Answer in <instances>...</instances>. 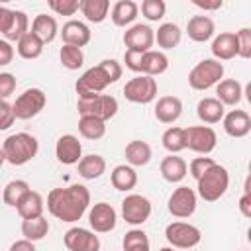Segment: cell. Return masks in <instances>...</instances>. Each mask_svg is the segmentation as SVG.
<instances>
[{"label":"cell","mask_w":251,"mask_h":251,"mask_svg":"<svg viewBox=\"0 0 251 251\" xmlns=\"http://www.w3.org/2000/svg\"><path fill=\"white\" fill-rule=\"evenodd\" d=\"M90 206V192L84 184L53 188L47 194V210L53 218L73 224L78 222Z\"/></svg>","instance_id":"6da1fadb"},{"label":"cell","mask_w":251,"mask_h":251,"mask_svg":"<svg viewBox=\"0 0 251 251\" xmlns=\"http://www.w3.org/2000/svg\"><path fill=\"white\" fill-rule=\"evenodd\" d=\"M118 78H122V65L116 59H104L78 76L75 90L78 98H88L94 94H102L106 86L118 82Z\"/></svg>","instance_id":"7a4b0ae2"},{"label":"cell","mask_w":251,"mask_h":251,"mask_svg":"<svg viewBox=\"0 0 251 251\" xmlns=\"http://www.w3.org/2000/svg\"><path fill=\"white\" fill-rule=\"evenodd\" d=\"M2 151H4V157L10 165L14 167H22L25 163H29L37 151H39V141L35 135L31 133H25V131H18V133H12L4 139L2 143Z\"/></svg>","instance_id":"3957f363"},{"label":"cell","mask_w":251,"mask_h":251,"mask_svg":"<svg viewBox=\"0 0 251 251\" xmlns=\"http://www.w3.org/2000/svg\"><path fill=\"white\" fill-rule=\"evenodd\" d=\"M229 186V173L226 167L214 163L208 171H204L198 180H196V188H198V196L204 202H216L220 200Z\"/></svg>","instance_id":"277c9868"},{"label":"cell","mask_w":251,"mask_h":251,"mask_svg":"<svg viewBox=\"0 0 251 251\" xmlns=\"http://www.w3.org/2000/svg\"><path fill=\"white\" fill-rule=\"evenodd\" d=\"M224 76V63L216 59H202L188 73V84L194 90H208L216 86Z\"/></svg>","instance_id":"5b68a950"},{"label":"cell","mask_w":251,"mask_h":251,"mask_svg":"<svg viewBox=\"0 0 251 251\" xmlns=\"http://www.w3.org/2000/svg\"><path fill=\"white\" fill-rule=\"evenodd\" d=\"M76 110L80 116H92L108 122L118 114V100L110 94H94L88 98H78Z\"/></svg>","instance_id":"8992f818"},{"label":"cell","mask_w":251,"mask_h":251,"mask_svg":"<svg viewBox=\"0 0 251 251\" xmlns=\"http://www.w3.org/2000/svg\"><path fill=\"white\" fill-rule=\"evenodd\" d=\"M165 237L167 241L171 243L173 249H194L200 239H202V233L196 226L192 224H186V222H171L167 227H165Z\"/></svg>","instance_id":"52a82bcc"},{"label":"cell","mask_w":251,"mask_h":251,"mask_svg":"<svg viewBox=\"0 0 251 251\" xmlns=\"http://www.w3.org/2000/svg\"><path fill=\"white\" fill-rule=\"evenodd\" d=\"M45 104H47V94L41 88H27L16 98L12 110L16 120H31L45 108Z\"/></svg>","instance_id":"ba28073f"},{"label":"cell","mask_w":251,"mask_h":251,"mask_svg":"<svg viewBox=\"0 0 251 251\" xmlns=\"http://www.w3.org/2000/svg\"><path fill=\"white\" fill-rule=\"evenodd\" d=\"M124 96L133 104H149L157 98V80L147 75H135L126 82Z\"/></svg>","instance_id":"9c48e42d"},{"label":"cell","mask_w":251,"mask_h":251,"mask_svg":"<svg viewBox=\"0 0 251 251\" xmlns=\"http://www.w3.org/2000/svg\"><path fill=\"white\" fill-rule=\"evenodd\" d=\"M184 143H186V149L200 155H208L216 149L218 135L210 126H190V127H184Z\"/></svg>","instance_id":"30bf717a"},{"label":"cell","mask_w":251,"mask_h":251,"mask_svg":"<svg viewBox=\"0 0 251 251\" xmlns=\"http://www.w3.org/2000/svg\"><path fill=\"white\" fill-rule=\"evenodd\" d=\"M151 202L141 194H127L122 200V218L129 226H141L151 216Z\"/></svg>","instance_id":"8fae6325"},{"label":"cell","mask_w":251,"mask_h":251,"mask_svg":"<svg viewBox=\"0 0 251 251\" xmlns=\"http://www.w3.org/2000/svg\"><path fill=\"white\" fill-rule=\"evenodd\" d=\"M196 206H198L196 192L188 186L175 188L167 202V208H169L171 216H175V218H190L196 212Z\"/></svg>","instance_id":"7c38bea8"},{"label":"cell","mask_w":251,"mask_h":251,"mask_svg":"<svg viewBox=\"0 0 251 251\" xmlns=\"http://www.w3.org/2000/svg\"><path fill=\"white\" fill-rule=\"evenodd\" d=\"M88 224L94 233H108L118 224V214L112 204L108 202H96L88 212Z\"/></svg>","instance_id":"4fadbf2b"},{"label":"cell","mask_w":251,"mask_h":251,"mask_svg":"<svg viewBox=\"0 0 251 251\" xmlns=\"http://www.w3.org/2000/svg\"><path fill=\"white\" fill-rule=\"evenodd\" d=\"M65 247L69 251H100V239L94 231L86 227H71L63 235Z\"/></svg>","instance_id":"5bb4252c"},{"label":"cell","mask_w":251,"mask_h":251,"mask_svg":"<svg viewBox=\"0 0 251 251\" xmlns=\"http://www.w3.org/2000/svg\"><path fill=\"white\" fill-rule=\"evenodd\" d=\"M124 43L129 51H139V53L151 51V47L155 43V31L147 24H133L126 29Z\"/></svg>","instance_id":"9a60e30c"},{"label":"cell","mask_w":251,"mask_h":251,"mask_svg":"<svg viewBox=\"0 0 251 251\" xmlns=\"http://www.w3.org/2000/svg\"><path fill=\"white\" fill-rule=\"evenodd\" d=\"M55 157H57V161L61 165H67V167L76 165L80 161V157H82V143L78 141L76 135L65 133L55 143Z\"/></svg>","instance_id":"2e32d148"},{"label":"cell","mask_w":251,"mask_h":251,"mask_svg":"<svg viewBox=\"0 0 251 251\" xmlns=\"http://www.w3.org/2000/svg\"><path fill=\"white\" fill-rule=\"evenodd\" d=\"M222 124L224 131L235 139H241L251 131V116L245 110H229L227 114H224Z\"/></svg>","instance_id":"e0dca14e"},{"label":"cell","mask_w":251,"mask_h":251,"mask_svg":"<svg viewBox=\"0 0 251 251\" xmlns=\"http://www.w3.org/2000/svg\"><path fill=\"white\" fill-rule=\"evenodd\" d=\"M59 33H61L65 45H73V47H80V49L84 45H88L90 37H92L90 27L80 20H69L67 24H63V29Z\"/></svg>","instance_id":"ac0fdd59"},{"label":"cell","mask_w":251,"mask_h":251,"mask_svg":"<svg viewBox=\"0 0 251 251\" xmlns=\"http://www.w3.org/2000/svg\"><path fill=\"white\" fill-rule=\"evenodd\" d=\"M214 31H216V24L210 16H192L186 24V33L192 41L196 43H204L208 39L214 37Z\"/></svg>","instance_id":"d6986e66"},{"label":"cell","mask_w":251,"mask_h":251,"mask_svg":"<svg viewBox=\"0 0 251 251\" xmlns=\"http://www.w3.org/2000/svg\"><path fill=\"white\" fill-rule=\"evenodd\" d=\"M169 69V57L163 51H145L141 53V63H139V75L147 76H159Z\"/></svg>","instance_id":"ffe728a7"},{"label":"cell","mask_w":251,"mask_h":251,"mask_svg":"<svg viewBox=\"0 0 251 251\" xmlns=\"http://www.w3.org/2000/svg\"><path fill=\"white\" fill-rule=\"evenodd\" d=\"M212 59L216 61H229L233 57H237V39L235 33L231 31H222L220 35L214 37L212 41Z\"/></svg>","instance_id":"44dd1931"},{"label":"cell","mask_w":251,"mask_h":251,"mask_svg":"<svg viewBox=\"0 0 251 251\" xmlns=\"http://www.w3.org/2000/svg\"><path fill=\"white\" fill-rule=\"evenodd\" d=\"M182 114V102L178 96H161L155 104V118L161 124H175Z\"/></svg>","instance_id":"7402d4cb"},{"label":"cell","mask_w":251,"mask_h":251,"mask_svg":"<svg viewBox=\"0 0 251 251\" xmlns=\"http://www.w3.org/2000/svg\"><path fill=\"white\" fill-rule=\"evenodd\" d=\"M159 171H161V176H163L167 182L175 184V182H180V180L186 176L188 165H186V161H184L182 157L169 153L167 157H163V161H161V165H159Z\"/></svg>","instance_id":"603a6c76"},{"label":"cell","mask_w":251,"mask_h":251,"mask_svg":"<svg viewBox=\"0 0 251 251\" xmlns=\"http://www.w3.org/2000/svg\"><path fill=\"white\" fill-rule=\"evenodd\" d=\"M139 14V6L133 2V0H118L112 10H110V18H112V24L118 25V27H126V25H131L135 22Z\"/></svg>","instance_id":"cb8c5ba5"},{"label":"cell","mask_w":251,"mask_h":251,"mask_svg":"<svg viewBox=\"0 0 251 251\" xmlns=\"http://www.w3.org/2000/svg\"><path fill=\"white\" fill-rule=\"evenodd\" d=\"M31 33H35L43 41V45L45 43H51L59 35V24L49 14H37L33 18V22H31Z\"/></svg>","instance_id":"d4e9b609"},{"label":"cell","mask_w":251,"mask_h":251,"mask_svg":"<svg viewBox=\"0 0 251 251\" xmlns=\"http://www.w3.org/2000/svg\"><path fill=\"white\" fill-rule=\"evenodd\" d=\"M216 94H218L216 98L224 106H237L243 98V86L235 78H224L216 84Z\"/></svg>","instance_id":"484cf974"},{"label":"cell","mask_w":251,"mask_h":251,"mask_svg":"<svg viewBox=\"0 0 251 251\" xmlns=\"http://www.w3.org/2000/svg\"><path fill=\"white\" fill-rule=\"evenodd\" d=\"M224 114H226V106L218 98L208 96L196 104V116L204 124H218V122H222Z\"/></svg>","instance_id":"4316f807"},{"label":"cell","mask_w":251,"mask_h":251,"mask_svg":"<svg viewBox=\"0 0 251 251\" xmlns=\"http://www.w3.org/2000/svg\"><path fill=\"white\" fill-rule=\"evenodd\" d=\"M126 161L129 167H145L151 157H153V151H151V145L147 141H141V139H133L126 145Z\"/></svg>","instance_id":"83f0119b"},{"label":"cell","mask_w":251,"mask_h":251,"mask_svg":"<svg viewBox=\"0 0 251 251\" xmlns=\"http://www.w3.org/2000/svg\"><path fill=\"white\" fill-rule=\"evenodd\" d=\"M76 167H78V175L84 180H94V178H100L106 173V159L98 153H90V155L80 157Z\"/></svg>","instance_id":"f1b7e54d"},{"label":"cell","mask_w":251,"mask_h":251,"mask_svg":"<svg viewBox=\"0 0 251 251\" xmlns=\"http://www.w3.org/2000/svg\"><path fill=\"white\" fill-rule=\"evenodd\" d=\"M110 182L120 192H129L137 184V173L129 165H116L110 173Z\"/></svg>","instance_id":"f546056e"},{"label":"cell","mask_w":251,"mask_h":251,"mask_svg":"<svg viewBox=\"0 0 251 251\" xmlns=\"http://www.w3.org/2000/svg\"><path fill=\"white\" fill-rule=\"evenodd\" d=\"M16 210H18V214H20V218H22V220L39 218V216H43L45 200H43V196H41L39 192L29 190V192L20 200V204L16 206Z\"/></svg>","instance_id":"4dcf8cb0"},{"label":"cell","mask_w":251,"mask_h":251,"mask_svg":"<svg viewBox=\"0 0 251 251\" xmlns=\"http://www.w3.org/2000/svg\"><path fill=\"white\" fill-rule=\"evenodd\" d=\"M43 41L35 35V33H31V31H27L25 35H22L20 39H18V43H16V51H18V55L22 57V59H25V61H33V59H37L41 53H43Z\"/></svg>","instance_id":"1f68e13d"},{"label":"cell","mask_w":251,"mask_h":251,"mask_svg":"<svg viewBox=\"0 0 251 251\" xmlns=\"http://www.w3.org/2000/svg\"><path fill=\"white\" fill-rule=\"evenodd\" d=\"M78 10L90 24H102L108 18L110 2L108 0H80Z\"/></svg>","instance_id":"d6a6232c"},{"label":"cell","mask_w":251,"mask_h":251,"mask_svg":"<svg viewBox=\"0 0 251 251\" xmlns=\"http://www.w3.org/2000/svg\"><path fill=\"white\" fill-rule=\"evenodd\" d=\"M155 39H157V45L161 49H165V51L167 49H175L180 43V39H182V31H180V27L176 24L167 22V24H161L157 27Z\"/></svg>","instance_id":"836d02e7"},{"label":"cell","mask_w":251,"mask_h":251,"mask_svg":"<svg viewBox=\"0 0 251 251\" xmlns=\"http://www.w3.org/2000/svg\"><path fill=\"white\" fill-rule=\"evenodd\" d=\"M78 133L90 141L102 139L106 135V122L92 118V116H80L78 118Z\"/></svg>","instance_id":"e575fe53"},{"label":"cell","mask_w":251,"mask_h":251,"mask_svg":"<svg viewBox=\"0 0 251 251\" xmlns=\"http://www.w3.org/2000/svg\"><path fill=\"white\" fill-rule=\"evenodd\" d=\"M49 233V222L39 216L31 220H22V235L27 241H39Z\"/></svg>","instance_id":"d590c367"},{"label":"cell","mask_w":251,"mask_h":251,"mask_svg":"<svg viewBox=\"0 0 251 251\" xmlns=\"http://www.w3.org/2000/svg\"><path fill=\"white\" fill-rule=\"evenodd\" d=\"M29 190H31V188H29V184H27L25 180L14 178V180H10V182L4 186V190H2V200H4L6 206L16 208V206L20 204V200H22Z\"/></svg>","instance_id":"8d00e7d4"},{"label":"cell","mask_w":251,"mask_h":251,"mask_svg":"<svg viewBox=\"0 0 251 251\" xmlns=\"http://www.w3.org/2000/svg\"><path fill=\"white\" fill-rule=\"evenodd\" d=\"M161 143H163V147L171 155L180 153L182 149H186V143H184V127H176V126L167 127L163 131V135H161Z\"/></svg>","instance_id":"74e56055"},{"label":"cell","mask_w":251,"mask_h":251,"mask_svg":"<svg viewBox=\"0 0 251 251\" xmlns=\"http://www.w3.org/2000/svg\"><path fill=\"white\" fill-rule=\"evenodd\" d=\"M122 247L124 251H151V245H149V237L143 229H129L124 239H122Z\"/></svg>","instance_id":"f35d334b"},{"label":"cell","mask_w":251,"mask_h":251,"mask_svg":"<svg viewBox=\"0 0 251 251\" xmlns=\"http://www.w3.org/2000/svg\"><path fill=\"white\" fill-rule=\"evenodd\" d=\"M59 59L61 65L69 71H78L84 63V53L80 47H73V45H63L59 51Z\"/></svg>","instance_id":"ab89813d"},{"label":"cell","mask_w":251,"mask_h":251,"mask_svg":"<svg viewBox=\"0 0 251 251\" xmlns=\"http://www.w3.org/2000/svg\"><path fill=\"white\" fill-rule=\"evenodd\" d=\"M27 25H29V20H27L25 12H22V10H14V22H12L10 29L4 33V39H6L8 43H10V41H16V43H18V39L29 31Z\"/></svg>","instance_id":"60d3db41"},{"label":"cell","mask_w":251,"mask_h":251,"mask_svg":"<svg viewBox=\"0 0 251 251\" xmlns=\"http://www.w3.org/2000/svg\"><path fill=\"white\" fill-rule=\"evenodd\" d=\"M167 12V4L163 0H143L141 2V14L145 16V20L149 22H159L163 20Z\"/></svg>","instance_id":"b9f144b4"},{"label":"cell","mask_w":251,"mask_h":251,"mask_svg":"<svg viewBox=\"0 0 251 251\" xmlns=\"http://www.w3.org/2000/svg\"><path fill=\"white\" fill-rule=\"evenodd\" d=\"M47 4L57 16H75L80 8V0H49Z\"/></svg>","instance_id":"7bdbcfd3"},{"label":"cell","mask_w":251,"mask_h":251,"mask_svg":"<svg viewBox=\"0 0 251 251\" xmlns=\"http://www.w3.org/2000/svg\"><path fill=\"white\" fill-rule=\"evenodd\" d=\"M235 39H237V57L249 59L251 57V29L241 27L239 31H235Z\"/></svg>","instance_id":"ee69618b"},{"label":"cell","mask_w":251,"mask_h":251,"mask_svg":"<svg viewBox=\"0 0 251 251\" xmlns=\"http://www.w3.org/2000/svg\"><path fill=\"white\" fill-rule=\"evenodd\" d=\"M214 163H216V161H214L212 157H206V155L194 157V159L190 161V165H188V173H190V176H192L194 180H198V176H200L204 171H208Z\"/></svg>","instance_id":"f6af8a7d"},{"label":"cell","mask_w":251,"mask_h":251,"mask_svg":"<svg viewBox=\"0 0 251 251\" xmlns=\"http://www.w3.org/2000/svg\"><path fill=\"white\" fill-rule=\"evenodd\" d=\"M16 76L12 73H0V100H6L16 90Z\"/></svg>","instance_id":"bcb514c9"},{"label":"cell","mask_w":251,"mask_h":251,"mask_svg":"<svg viewBox=\"0 0 251 251\" xmlns=\"http://www.w3.org/2000/svg\"><path fill=\"white\" fill-rule=\"evenodd\" d=\"M16 122L12 104H8L6 100H0V131H6L12 124Z\"/></svg>","instance_id":"7dc6e473"},{"label":"cell","mask_w":251,"mask_h":251,"mask_svg":"<svg viewBox=\"0 0 251 251\" xmlns=\"http://www.w3.org/2000/svg\"><path fill=\"white\" fill-rule=\"evenodd\" d=\"M124 63H126V67H127L129 71H133V73L139 75L141 53H139V51H129V49H126V53H124Z\"/></svg>","instance_id":"c3c4849f"},{"label":"cell","mask_w":251,"mask_h":251,"mask_svg":"<svg viewBox=\"0 0 251 251\" xmlns=\"http://www.w3.org/2000/svg\"><path fill=\"white\" fill-rule=\"evenodd\" d=\"M12 59H14V47L6 39H0V67L10 65Z\"/></svg>","instance_id":"681fc988"},{"label":"cell","mask_w":251,"mask_h":251,"mask_svg":"<svg viewBox=\"0 0 251 251\" xmlns=\"http://www.w3.org/2000/svg\"><path fill=\"white\" fill-rule=\"evenodd\" d=\"M12 22H14V10H10L6 6H0V33L2 35L10 29Z\"/></svg>","instance_id":"f907efd6"},{"label":"cell","mask_w":251,"mask_h":251,"mask_svg":"<svg viewBox=\"0 0 251 251\" xmlns=\"http://www.w3.org/2000/svg\"><path fill=\"white\" fill-rule=\"evenodd\" d=\"M237 206H239V212L243 218H251V192H243Z\"/></svg>","instance_id":"816d5d0a"},{"label":"cell","mask_w":251,"mask_h":251,"mask_svg":"<svg viewBox=\"0 0 251 251\" xmlns=\"http://www.w3.org/2000/svg\"><path fill=\"white\" fill-rule=\"evenodd\" d=\"M192 4L196 8H202V10H208V12H214V10H220L224 6L222 0H212V2H206V0H192Z\"/></svg>","instance_id":"f5cc1de1"},{"label":"cell","mask_w":251,"mask_h":251,"mask_svg":"<svg viewBox=\"0 0 251 251\" xmlns=\"http://www.w3.org/2000/svg\"><path fill=\"white\" fill-rule=\"evenodd\" d=\"M8 251H37V249H35L33 241H27V239H18V241H14V243L10 245V249H8Z\"/></svg>","instance_id":"db71d44e"},{"label":"cell","mask_w":251,"mask_h":251,"mask_svg":"<svg viewBox=\"0 0 251 251\" xmlns=\"http://www.w3.org/2000/svg\"><path fill=\"white\" fill-rule=\"evenodd\" d=\"M6 163V157H4V151H2V147H0V167Z\"/></svg>","instance_id":"11a10c76"},{"label":"cell","mask_w":251,"mask_h":251,"mask_svg":"<svg viewBox=\"0 0 251 251\" xmlns=\"http://www.w3.org/2000/svg\"><path fill=\"white\" fill-rule=\"evenodd\" d=\"M159 251H175V249H173V247H161Z\"/></svg>","instance_id":"9f6ffc18"},{"label":"cell","mask_w":251,"mask_h":251,"mask_svg":"<svg viewBox=\"0 0 251 251\" xmlns=\"http://www.w3.org/2000/svg\"><path fill=\"white\" fill-rule=\"evenodd\" d=\"M188 251H194V249H188Z\"/></svg>","instance_id":"6f0895ef"}]
</instances>
